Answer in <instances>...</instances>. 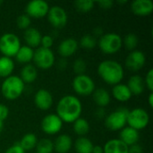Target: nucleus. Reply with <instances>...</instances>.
I'll list each match as a JSON object with an SVG mask.
<instances>
[{"instance_id": "f257e3e1", "label": "nucleus", "mask_w": 153, "mask_h": 153, "mask_svg": "<svg viewBox=\"0 0 153 153\" xmlns=\"http://www.w3.org/2000/svg\"><path fill=\"white\" fill-rule=\"evenodd\" d=\"M56 115L63 123L73 124L81 117L82 112V104L74 95H65L62 97L56 105Z\"/></svg>"}, {"instance_id": "f03ea898", "label": "nucleus", "mask_w": 153, "mask_h": 153, "mask_svg": "<svg viewBox=\"0 0 153 153\" xmlns=\"http://www.w3.org/2000/svg\"><path fill=\"white\" fill-rule=\"evenodd\" d=\"M99 76L109 85H116L122 82L125 76V71L123 65L111 59H106L101 61L97 68Z\"/></svg>"}, {"instance_id": "7ed1b4c3", "label": "nucleus", "mask_w": 153, "mask_h": 153, "mask_svg": "<svg viewBox=\"0 0 153 153\" xmlns=\"http://www.w3.org/2000/svg\"><path fill=\"white\" fill-rule=\"evenodd\" d=\"M25 83L17 75H11L5 78L1 85V93L4 99L14 100L24 91Z\"/></svg>"}, {"instance_id": "20e7f679", "label": "nucleus", "mask_w": 153, "mask_h": 153, "mask_svg": "<svg viewBox=\"0 0 153 153\" xmlns=\"http://www.w3.org/2000/svg\"><path fill=\"white\" fill-rule=\"evenodd\" d=\"M98 46L102 53L113 55L117 53L123 46L122 37L115 32L104 33L98 41Z\"/></svg>"}, {"instance_id": "39448f33", "label": "nucleus", "mask_w": 153, "mask_h": 153, "mask_svg": "<svg viewBox=\"0 0 153 153\" xmlns=\"http://www.w3.org/2000/svg\"><path fill=\"white\" fill-rule=\"evenodd\" d=\"M19 37L13 32L4 33L0 37V53L6 57H14L21 48Z\"/></svg>"}, {"instance_id": "423d86ee", "label": "nucleus", "mask_w": 153, "mask_h": 153, "mask_svg": "<svg viewBox=\"0 0 153 153\" xmlns=\"http://www.w3.org/2000/svg\"><path fill=\"white\" fill-rule=\"evenodd\" d=\"M128 112L129 109L121 107L116 109L115 111L111 112L110 114L107 115L104 122L105 126L112 132L121 131L127 125L126 119Z\"/></svg>"}, {"instance_id": "0eeeda50", "label": "nucleus", "mask_w": 153, "mask_h": 153, "mask_svg": "<svg viewBox=\"0 0 153 153\" xmlns=\"http://www.w3.org/2000/svg\"><path fill=\"white\" fill-rule=\"evenodd\" d=\"M127 126L138 132L146 128L150 123L149 113L143 108H135L129 110L126 119Z\"/></svg>"}, {"instance_id": "6e6552de", "label": "nucleus", "mask_w": 153, "mask_h": 153, "mask_svg": "<svg viewBox=\"0 0 153 153\" xmlns=\"http://www.w3.org/2000/svg\"><path fill=\"white\" fill-rule=\"evenodd\" d=\"M32 61L37 68L47 70L51 68L55 65L56 57L51 48L39 47L34 50Z\"/></svg>"}, {"instance_id": "1a4fd4ad", "label": "nucleus", "mask_w": 153, "mask_h": 153, "mask_svg": "<svg viewBox=\"0 0 153 153\" xmlns=\"http://www.w3.org/2000/svg\"><path fill=\"white\" fill-rule=\"evenodd\" d=\"M72 87L76 94L84 97L92 95L96 90V85L93 79L85 74L76 75L72 82Z\"/></svg>"}, {"instance_id": "9d476101", "label": "nucleus", "mask_w": 153, "mask_h": 153, "mask_svg": "<svg viewBox=\"0 0 153 153\" xmlns=\"http://www.w3.org/2000/svg\"><path fill=\"white\" fill-rule=\"evenodd\" d=\"M48 22L56 29H62L67 24L68 15L66 11L59 5H53L49 7L47 14Z\"/></svg>"}, {"instance_id": "9b49d317", "label": "nucleus", "mask_w": 153, "mask_h": 153, "mask_svg": "<svg viewBox=\"0 0 153 153\" xmlns=\"http://www.w3.org/2000/svg\"><path fill=\"white\" fill-rule=\"evenodd\" d=\"M49 7L48 3L44 0H32L27 4L25 7V13L30 18H43L47 16Z\"/></svg>"}, {"instance_id": "f8f14e48", "label": "nucleus", "mask_w": 153, "mask_h": 153, "mask_svg": "<svg viewBox=\"0 0 153 153\" xmlns=\"http://www.w3.org/2000/svg\"><path fill=\"white\" fill-rule=\"evenodd\" d=\"M63 121L56 114H48L43 117L40 123L41 130L48 135L58 134L63 127Z\"/></svg>"}, {"instance_id": "ddd939ff", "label": "nucleus", "mask_w": 153, "mask_h": 153, "mask_svg": "<svg viewBox=\"0 0 153 153\" xmlns=\"http://www.w3.org/2000/svg\"><path fill=\"white\" fill-rule=\"evenodd\" d=\"M146 63V56L141 50L131 51L126 58V66L132 72H137L141 70Z\"/></svg>"}, {"instance_id": "4468645a", "label": "nucleus", "mask_w": 153, "mask_h": 153, "mask_svg": "<svg viewBox=\"0 0 153 153\" xmlns=\"http://www.w3.org/2000/svg\"><path fill=\"white\" fill-rule=\"evenodd\" d=\"M53 95L46 89H39L34 95V103L40 110L47 111L50 109L53 106Z\"/></svg>"}, {"instance_id": "2eb2a0df", "label": "nucleus", "mask_w": 153, "mask_h": 153, "mask_svg": "<svg viewBox=\"0 0 153 153\" xmlns=\"http://www.w3.org/2000/svg\"><path fill=\"white\" fill-rule=\"evenodd\" d=\"M78 48L79 44L76 39L73 38H67L59 43L57 47V52L62 58H67L74 55L78 50Z\"/></svg>"}, {"instance_id": "dca6fc26", "label": "nucleus", "mask_w": 153, "mask_h": 153, "mask_svg": "<svg viewBox=\"0 0 153 153\" xmlns=\"http://www.w3.org/2000/svg\"><path fill=\"white\" fill-rule=\"evenodd\" d=\"M131 10L137 16H148L152 13L153 2L152 0H134L131 3Z\"/></svg>"}, {"instance_id": "f3484780", "label": "nucleus", "mask_w": 153, "mask_h": 153, "mask_svg": "<svg viewBox=\"0 0 153 153\" xmlns=\"http://www.w3.org/2000/svg\"><path fill=\"white\" fill-rule=\"evenodd\" d=\"M41 38H42V35L40 31L34 27H30L27 30H25L23 32V39L26 42V46L31 48H37L40 47Z\"/></svg>"}, {"instance_id": "a211bd4d", "label": "nucleus", "mask_w": 153, "mask_h": 153, "mask_svg": "<svg viewBox=\"0 0 153 153\" xmlns=\"http://www.w3.org/2000/svg\"><path fill=\"white\" fill-rule=\"evenodd\" d=\"M119 140H121L125 144H126L128 147L132 146L134 144L138 143L139 139H140V134L137 130L130 127V126H126L124 127L119 134Z\"/></svg>"}, {"instance_id": "6ab92c4d", "label": "nucleus", "mask_w": 153, "mask_h": 153, "mask_svg": "<svg viewBox=\"0 0 153 153\" xmlns=\"http://www.w3.org/2000/svg\"><path fill=\"white\" fill-rule=\"evenodd\" d=\"M54 151L57 153H68L73 147V140L70 135L63 134L53 142Z\"/></svg>"}, {"instance_id": "aec40b11", "label": "nucleus", "mask_w": 153, "mask_h": 153, "mask_svg": "<svg viewBox=\"0 0 153 153\" xmlns=\"http://www.w3.org/2000/svg\"><path fill=\"white\" fill-rule=\"evenodd\" d=\"M126 85L129 88L132 95H135V96H139V95L143 94L146 88L144 79L139 74L132 75L129 78Z\"/></svg>"}, {"instance_id": "412c9836", "label": "nucleus", "mask_w": 153, "mask_h": 153, "mask_svg": "<svg viewBox=\"0 0 153 153\" xmlns=\"http://www.w3.org/2000/svg\"><path fill=\"white\" fill-rule=\"evenodd\" d=\"M103 153H128V146L119 139H110L104 144Z\"/></svg>"}, {"instance_id": "4be33fe9", "label": "nucleus", "mask_w": 153, "mask_h": 153, "mask_svg": "<svg viewBox=\"0 0 153 153\" xmlns=\"http://www.w3.org/2000/svg\"><path fill=\"white\" fill-rule=\"evenodd\" d=\"M112 95L117 100L120 102H127L133 96L127 85L121 82L113 86Z\"/></svg>"}, {"instance_id": "5701e85b", "label": "nucleus", "mask_w": 153, "mask_h": 153, "mask_svg": "<svg viewBox=\"0 0 153 153\" xmlns=\"http://www.w3.org/2000/svg\"><path fill=\"white\" fill-rule=\"evenodd\" d=\"M38 69L34 65L27 64L22 66L20 73V78L24 83H32L38 78Z\"/></svg>"}, {"instance_id": "b1692460", "label": "nucleus", "mask_w": 153, "mask_h": 153, "mask_svg": "<svg viewBox=\"0 0 153 153\" xmlns=\"http://www.w3.org/2000/svg\"><path fill=\"white\" fill-rule=\"evenodd\" d=\"M92 98H93V101L99 108H105V107H107L111 101L110 93L108 92V90L104 88L96 89L92 93Z\"/></svg>"}, {"instance_id": "393cba45", "label": "nucleus", "mask_w": 153, "mask_h": 153, "mask_svg": "<svg viewBox=\"0 0 153 153\" xmlns=\"http://www.w3.org/2000/svg\"><path fill=\"white\" fill-rule=\"evenodd\" d=\"M33 54H34V49L24 45V46H21L20 49L18 50L14 57L18 63L22 65H27V64H30V62L32 61Z\"/></svg>"}, {"instance_id": "a878e982", "label": "nucleus", "mask_w": 153, "mask_h": 153, "mask_svg": "<svg viewBox=\"0 0 153 153\" xmlns=\"http://www.w3.org/2000/svg\"><path fill=\"white\" fill-rule=\"evenodd\" d=\"M14 70V62L13 58L6 56H0V77L7 78L13 75V72Z\"/></svg>"}, {"instance_id": "bb28decb", "label": "nucleus", "mask_w": 153, "mask_h": 153, "mask_svg": "<svg viewBox=\"0 0 153 153\" xmlns=\"http://www.w3.org/2000/svg\"><path fill=\"white\" fill-rule=\"evenodd\" d=\"M93 146L92 142L85 136L78 137L74 143V150L76 153H92Z\"/></svg>"}, {"instance_id": "cd10ccee", "label": "nucleus", "mask_w": 153, "mask_h": 153, "mask_svg": "<svg viewBox=\"0 0 153 153\" xmlns=\"http://www.w3.org/2000/svg\"><path fill=\"white\" fill-rule=\"evenodd\" d=\"M74 132L79 135V137L85 136L90 132V124L87 119L83 117H79L73 123Z\"/></svg>"}, {"instance_id": "c85d7f7f", "label": "nucleus", "mask_w": 153, "mask_h": 153, "mask_svg": "<svg viewBox=\"0 0 153 153\" xmlns=\"http://www.w3.org/2000/svg\"><path fill=\"white\" fill-rule=\"evenodd\" d=\"M37 143H38L37 135L32 133H28L24 134L22 137L21 141L19 142V144L24 150V152H28V151H31L35 149Z\"/></svg>"}, {"instance_id": "c756f323", "label": "nucleus", "mask_w": 153, "mask_h": 153, "mask_svg": "<svg viewBox=\"0 0 153 153\" xmlns=\"http://www.w3.org/2000/svg\"><path fill=\"white\" fill-rule=\"evenodd\" d=\"M36 153H52L54 152V144L50 139L43 138L38 141L35 147Z\"/></svg>"}, {"instance_id": "7c9ffc66", "label": "nucleus", "mask_w": 153, "mask_h": 153, "mask_svg": "<svg viewBox=\"0 0 153 153\" xmlns=\"http://www.w3.org/2000/svg\"><path fill=\"white\" fill-rule=\"evenodd\" d=\"M78 44L84 49L91 50L98 45V40L92 34H85L81 38Z\"/></svg>"}, {"instance_id": "2f4dec72", "label": "nucleus", "mask_w": 153, "mask_h": 153, "mask_svg": "<svg viewBox=\"0 0 153 153\" xmlns=\"http://www.w3.org/2000/svg\"><path fill=\"white\" fill-rule=\"evenodd\" d=\"M138 43H139V39L135 33H132V32L128 33L123 39V44L125 45L126 49H128L130 52L135 50V48L138 46Z\"/></svg>"}, {"instance_id": "473e14b6", "label": "nucleus", "mask_w": 153, "mask_h": 153, "mask_svg": "<svg viewBox=\"0 0 153 153\" xmlns=\"http://www.w3.org/2000/svg\"><path fill=\"white\" fill-rule=\"evenodd\" d=\"M74 5L78 12L88 13L93 9L95 2L92 0H77L74 3Z\"/></svg>"}, {"instance_id": "72a5a7b5", "label": "nucleus", "mask_w": 153, "mask_h": 153, "mask_svg": "<svg viewBox=\"0 0 153 153\" xmlns=\"http://www.w3.org/2000/svg\"><path fill=\"white\" fill-rule=\"evenodd\" d=\"M31 24V18H30L26 13L20 14L16 19V25L20 30H27L30 27Z\"/></svg>"}, {"instance_id": "f704fd0d", "label": "nucleus", "mask_w": 153, "mask_h": 153, "mask_svg": "<svg viewBox=\"0 0 153 153\" xmlns=\"http://www.w3.org/2000/svg\"><path fill=\"white\" fill-rule=\"evenodd\" d=\"M87 69V64L82 58H77L73 63V71L76 75L84 74Z\"/></svg>"}, {"instance_id": "c9c22d12", "label": "nucleus", "mask_w": 153, "mask_h": 153, "mask_svg": "<svg viewBox=\"0 0 153 153\" xmlns=\"http://www.w3.org/2000/svg\"><path fill=\"white\" fill-rule=\"evenodd\" d=\"M144 82L146 88L150 91V92L153 91V69H150L148 73L146 74V76L144 78Z\"/></svg>"}, {"instance_id": "e433bc0d", "label": "nucleus", "mask_w": 153, "mask_h": 153, "mask_svg": "<svg viewBox=\"0 0 153 153\" xmlns=\"http://www.w3.org/2000/svg\"><path fill=\"white\" fill-rule=\"evenodd\" d=\"M54 43V39L50 35H44L41 38L40 41V47L45 48H51Z\"/></svg>"}, {"instance_id": "4c0bfd02", "label": "nucleus", "mask_w": 153, "mask_h": 153, "mask_svg": "<svg viewBox=\"0 0 153 153\" xmlns=\"http://www.w3.org/2000/svg\"><path fill=\"white\" fill-rule=\"evenodd\" d=\"M4 153H25L24 150L21 147L19 143H15L6 149Z\"/></svg>"}, {"instance_id": "58836bf2", "label": "nucleus", "mask_w": 153, "mask_h": 153, "mask_svg": "<svg viewBox=\"0 0 153 153\" xmlns=\"http://www.w3.org/2000/svg\"><path fill=\"white\" fill-rule=\"evenodd\" d=\"M9 116V108L6 105L0 103V120L4 121Z\"/></svg>"}, {"instance_id": "ea45409f", "label": "nucleus", "mask_w": 153, "mask_h": 153, "mask_svg": "<svg viewBox=\"0 0 153 153\" xmlns=\"http://www.w3.org/2000/svg\"><path fill=\"white\" fill-rule=\"evenodd\" d=\"M97 3L102 9H110L114 4V2L112 0H100Z\"/></svg>"}, {"instance_id": "a19ab883", "label": "nucleus", "mask_w": 153, "mask_h": 153, "mask_svg": "<svg viewBox=\"0 0 153 153\" xmlns=\"http://www.w3.org/2000/svg\"><path fill=\"white\" fill-rule=\"evenodd\" d=\"M143 147L136 143V144H134L132 146H129L128 147V153H143Z\"/></svg>"}, {"instance_id": "79ce46f5", "label": "nucleus", "mask_w": 153, "mask_h": 153, "mask_svg": "<svg viewBox=\"0 0 153 153\" xmlns=\"http://www.w3.org/2000/svg\"><path fill=\"white\" fill-rule=\"evenodd\" d=\"M95 116L99 118V119H102V118H105L106 116H107V113H106V110L104 108H99L96 112H95Z\"/></svg>"}, {"instance_id": "37998d69", "label": "nucleus", "mask_w": 153, "mask_h": 153, "mask_svg": "<svg viewBox=\"0 0 153 153\" xmlns=\"http://www.w3.org/2000/svg\"><path fill=\"white\" fill-rule=\"evenodd\" d=\"M67 64H68V62H67L66 58H61L57 63V66L60 70H65L67 67Z\"/></svg>"}, {"instance_id": "c03bdc74", "label": "nucleus", "mask_w": 153, "mask_h": 153, "mask_svg": "<svg viewBox=\"0 0 153 153\" xmlns=\"http://www.w3.org/2000/svg\"><path fill=\"white\" fill-rule=\"evenodd\" d=\"M103 34H104V32H103V29H102L101 27H96V28L93 30L92 35H93L95 38H97V37H100V38Z\"/></svg>"}, {"instance_id": "a18cd8bd", "label": "nucleus", "mask_w": 153, "mask_h": 153, "mask_svg": "<svg viewBox=\"0 0 153 153\" xmlns=\"http://www.w3.org/2000/svg\"><path fill=\"white\" fill-rule=\"evenodd\" d=\"M92 153H103V147L100 145H94L92 149Z\"/></svg>"}, {"instance_id": "49530a36", "label": "nucleus", "mask_w": 153, "mask_h": 153, "mask_svg": "<svg viewBox=\"0 0 153 153\" xmlns=\"http://www.w3.org/2000/svg\"><path fill=\"white\" fill-rule=\"evenodd\" d=\"M148 103H149V106H150V108H152L153 107V93L152 92H150V94H149V97H148Z\"/></svg>"}, {"instance_id": "de8ad7c7", "label": "nucleus", "mask_w": 153, "mask_h": 153, "mask_svg": "<svg viewBox=\"0 0 153 153\" xmlns=\"http://www.w3.org/2000/svg\"><path fill=\"white\" fill-rule=\"evenodd\" d=\"M3 128H4V122L0 120V133L3 131Z\"/></svg>"}, {"instance_id": "09e8293b", "label": "nucleus", "mask_w": 153, "mask_h": 153, "mask_svg": "<svg viewBox=\"0 0 153 153\" xmlns=\"http://www.w3.org/2000/svg\"><path fill=\"white\" fill-rule=\"evenodd\" d=\"M117 3H119V4H126V3H127V1L126 0H121V1H117Z\"/></svg>"}, {"instance_id": "8fccbe9b", "label": "nucleus", "mask_w": 153, "mask_h": 153, "mask_svg": "<svg viewBox=\"0 0 153 153\" xmlns=\"http://www.w3.org/2000/svg\"><path fill=\"white\" fill-rule=\"evenodd\" d=\"M3 4V1H1V0H0V4Z\"/></svg>"}]
</instances>
